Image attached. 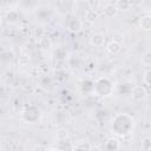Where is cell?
<instances>
[{"label":"cell","instance_id":"8","mask_svg":"<svg viewBox=\"0 0 151 151\" xmlns=\"http://www.w3.org/2000/svg\"><path fill=\"white\" fill-rule=\"evenodd\" d=\"M103 12H104V15H105L106 18H113V17L117 14L118 9H117L116 5H113V4H107V5L104 6Z\"/></svg>","mask_w":151,"mask_h":151},{"label":"cell","instance_id":"20","mask_svg":"<svg viewBox=\"0 0 151 151\" xmlns=\"http://www.w3.org/2000/svg\"><path fill=\"white\" fill-rule=\"evenodd\" d=\"M112 41H116V42H118V44H122L123 41H124V35L120 33V32H113V34H112Z\"/></svg>","mask_w":151,"mask_h":151},{"label":"cell","instance_id":"17","mask_svg":"<svg viewBox=\"0 0 151 151\" xmlns=\"http://www.w3.org/2000/svg\"><path fill=\"white\" fill-rule=\"evenodd\" d=\"M57 139L58 140H66L68 139V131L65 127H61L57 131Z\"/></svg>","mask_w":151,"mask_h":151},{"label":"cell","instance_id":"21","mask_svg":"<svg viewBox=\"0 0 151 151\" xmlns=\"http://www.w3.org/2000/svg\"><path fill=\"white\" fill-rule=\"evenodd\" d=\"M144 81H145V84L151 86V68H149L144 72Z\"/></svg>","mask_w":151,"mask_h":151},{"label":"cell","instance_id":"18","mask_svg":"<svg viewBox=\"0 0 151 151\" xmlns=\"http://www.w3.org/2000/svg\"><path fill=\"white\" fill-rule=\"evenodd\" d=\"M142 149L144 151H151V137H145L142 140Z\"/></svg>","mask_w":151,"mask_h":151},{"label":"cell","instance_id":"14","mask_svg":"<svg viewBox=\"0 0 151 151\" xmlns=\"http://www.w3.org/2000/svg\"><path fill=\"white\" fill-rule=\"evenodd\" d=\"M85 19L88 21V22H94L97 19H98V13L97 11H94L93 8H90L85 12Z\"/></svg>","mask_w":151,"mask_h":151},{"label":"cell","instance_id":"12","mask_svg":"<svg viewBox=\"0 0 151 151\" xmlns=\"http://www.w3.org/2000/svg\"><path fill=\"white\" fill-rule=\"evenodd\" d=\"M38 44H39V47H40L41 50H48V48H51V46H52L51 39H50L48 37H46V35L41 37V38L38 40Z\"/></svg>","mask_w":151,"mask_h":151},{"label":"cell","instance_id":"3","mask_svg":"<svg viewBox=\"0 0 151 151\" xmlns=\"http://www.w3.org/2000/svg\"><path fill=\"white\" fill-rule=\"evenodd\" d=\"M22 118H24V120L25 122H27V123H35L39 118H40V111L37 109V107H34V106H28L25 111H24V113H22Z\"/></svg>","mask_w":151,"mask_h":151},{"label":"cell","instance_id":"5","mask_svg":"<svg viewBox=\"0 0 151 151\" xmlns=\"http://www.w3.org/2000/svg\"><path fill=\"white\" fill-rule=\"evenodd\" d=\"M67 28L70 32H73V33H77L79 32L81 28H83V22L81 20H79L78 18H72L68 24H67Z\"/></svg>","mask_w":151,"mask_h":151},{"label":"cell","instance_id":"1","mask_svg":"<svg viewBox=\"0 0 151 151\" xmlns=\"http://www.w3.org/2000/svg\"><path fill=\"white\" fill-rule=\"evenodd\" d=\"M134 120L127 113H118L112 119V131L118 136H127L133 131Z\"/></svg>","mask_w":151,"mask_h":151},{"label":"cell","instance_id":"10","mask_svg":"<svg viewBox=\"0 0 151 151\" xmlns=\"http://www.w3.org/2000/svg\"><path fill=\"white\" fill-rule=\"evenodd\" d=\"M106 50H107L110 53H112V54H117V53H119V52L122 51V44H118V42L111 40V41L106 45Z\"/></svg>","mask_w":151,"mask_h":151},{"label":"cell","instance_id":"9","mask_svg":"<svg viewBox=\"0 0 151 151\" xmlns=\"http://www.w3.org/2000/svg\"><path fill=\"white\" fill-rule=\"evenodd\" d=\"M139 26L144 31H151V15H144L139 20Z\"/></svg>","mask_w":151,"mask_h":151},{"label":"cell","instance_id":"15","mask_svg":"<svg viewBox=\"0 0 151 151\" xmlns=\"http://www.w3.org/2000/svg\"><path fill=\"white\" fill-rule=\"evenodd\" d=\"M6 19H7L8 22H15L19 19V13L15 9H9L6 13Z\"/></svg>","mask_w":151,"mask_h":151},{"label":"cell","instance_id":"2","mask_svg":"<svg viewBox=\"0 0 151 151\" xmlns=\"http://www.w3.org/2000/svg\"><path fill=\"white\" fill-rule=\"evenodd\" d=\"M93 91L99 97H107L113 91V84L107 77H101L94 83Z\"/></svg>","mask_w":151,"mask_h":151},{"label":"cell","instance_id":"11","mask_svg":"<svg viewBox=\"0 0 151 151\" xmlns=\"http://www.w3.org/2000/svg\"><path fill=\"white\" fill-rule=\"evenodd\" d=\"M119 146H120L119 140H118L117 138H114V137L109 138L107 142H106V149H107L109 151H117V150L119 149Z\"/></svg>","mask_w":151,"mask_h":151},{"label":"cell","instance_id":"7","mask_svg":"<svg viewBox=\"0 0 151 151\" xmlns=\"http://www.w3.org/2000/svg\"><path fill=\"white\" fill-rule=\"evenodd\" d=\"M90 42L92 46H96V47H100L104 45L105 42V37L101 34V33H94L92 34V37L90 38Z\"/></svg>","mask_w":151,"mask_h":151},{"label":"cell","instance_id":"16","mask_svg":"<svg viewBox=\"0 0 151 151\" xmlns=\"http://www.w3.org/2000/svg\"><path fill=\"white\" fill-rule=\"evenodd\" d=\"M91 150V145L88 142H79L78 144H76L74 151H90Z\"/></svg>","mask_w":151,"mask_h":151},{"label":"cell","instance_id":"22","mask_svg":"<svg viewBox=\"0 0 151 151\" xmlns=\"http://www.w3.org/2000/svg\"><path fill=\"white\" fill-rule=\"evenodd\" d=\"M45 151H54V150H51V149H46Z\"/></svg>","mask_w":151,"mask_h":151},{"label":"cell","instance_id":"6","mask_svg":"<svg viewBox=\"0 0 151 151\" xmlns=\"http://www.w3.org/2000/svg\"><path fill=\"white\" fill-rule=\"evenodd\" d=\"M74 147H76V145L68 139L59 140L57 143V150L58 151H74Z\"/></svg>","mask_w":151,"mask_h":151},{"label":"cell","instance_id":"4","mask_svg":"<svg viewBox=\"0 0 151 151\" xmlns=\"http://www.w3.org/2000/svg\"><path fill=\"white\" fill-rule=\"evenodd\" d=\"M131 96H132V98L134 100H142V99H144L147 96V91H146V88L144 86L137 85V86H133L132 87Z\"/></svg>","mask_w":151,"mask_h":151},{"label":"cell","instance_id":"13","mask_svg":"<svg viewBox=\"0 0 151 151\" xmlns=\"http://www.w3.org/2000/svg\"><path fill=\"white\" fill-rule=\"evenodd\" d=\"M114 5H116V7H117L118 11H127L131 7L132 4L129 0H118Z\"/></svg>","mask_w":151,"mask_h":151},{"label":"cell","instance_id":"19","mask_svg":"<svg viewBox=\"0 0 151 151\" xmlns=\"http://www.w3.org/2000/svg\"><path fill=\"white\" fill-rule=\"evenodd\" d=\"M142 64L145 66H150L151 65V51L146 52L143 57H142Z\"/></svg>","mask_w":151,"mask_h":151}]
</instances>
